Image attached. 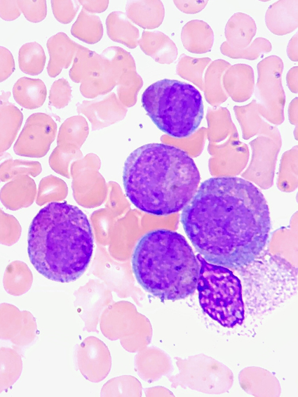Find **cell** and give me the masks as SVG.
I'll return each mask as SVG.
<instances>
[{
  "label": "cell",
  "mask_w": 298,
  "mask_h": 397,
  "mask_svg": "<svg viewBox=\"0 0 298 397\" xmlns=\"http://www.w3.org/2000/svg\"><path fill=\"white\" fill-rule=\"evenodd\" d=\"M183 228L209 263L239 268L264 249L271 230L269 209L251 182L233 176L203 181L183 209Z\"/></svg>",
  "instance_id": "6da1fadb"
},
{
  "label": "cell",
  "mask_w": 298,
  "mask_h": 397,
  "mask_svg": "<svg viewBox=\"0 0 298 397\" xmlns=\"http://www.w3.org/2000/svg\"><path fill=\"white\" fill-rule=\"evenodd\" d=\"M200 180L189 154L166 143L136 148L126 158L123 171L128 198L140 210L155 216L183 209L196 194Z\"/></svg>",
  "instance_id": "7a4b0ae2"
},
{
  "label": "cell",
  "mask_w": 298,
  "mask_h": 397,
  "mask_svg": "<svg viewBox=\"0 0 298 397\" xmlns=\"http://www.w3.org/2000/svg\"><path fill=\"white\" fill-rule=\"evenodd\" d=\"M27 244L29 260L40 274L67 283L79 279L87 269L93 235L86 215L79 207L53 202L33 219Z\"/></svg>",
  "instance_id": "3957f363"
},
{
  "label": "cell",
  "mask_w": 298,
  "mask_h": 397,
  "mask_svg": "<svg viewBox=\"0 0 298 397\" xmlns=\"http://www.w3.org/2000/svg\"><path fill=\"white\" fill-rule=\"evenodd\" d=\"M132 268L139 285L161 300L182 299L196 289L198 261L184 237L175 231L144 234L134 249Z\"/></svg>",
  "instance_id": "277c9868"
},
{
  "label": "cell",
  "mask_w": 298,
  "mask_h": 397,
  "mask_svg": "<svg viewBox=\"0 0 298 397\" xmlns=\"http://www.w3.org/2000/svg\"><path fill=\"white\" fill-rule=\"evenodd\" d=\"M142 105L155 125L168 136L186 138L199 126L204 115L203 102L194 86L164 79L149 86Z\"/></svg>",
  "instance_id": "5b68a950"
},
{
  "label": "cell",
  "mask_w": 298,
  "mask_h": 397,
  "mask_svg": "<svg viewBox=\"0 0 298 397\" xmlns=\"http://www.w3.org/2000/svg\"><path fill=\"white\" fill-rule=\"evenodd\" d=\"M199 273L196 289L202 310L221 325L232 328L244 320V304L239 278L228 268L208 262L196 255Z\"/></svg>",
  "instance_id": "8992f818"
},
{
  "label": "cell",
  "mask_w": 298,
  "mask_h": 397,
  "mask_svg": "<svg viewBox=\"0 0 298 397\" xmlns=\"http://www.w3.org/2000/svg\"><path fill=\"white\" fill-rule=\"evenodd\" d=\"M69 74L74 82L81 84L80 92L88 98L105 95L116 86L108 60L80 44Z\"/></svg>",
  "instance_id": "52a82bcc"
},
{
  "label": "cell",
  "mask_w": 298,
  "mask_h": 397,
  "mask_svg": "<svg viewBox=\"0 0 298 397\" xmlns=\"http://www.w3.org/2000/svg\"><path fill=\"white\" fill-rule=\"evenodd\" d=\"M257 67V87L262 102L257 103L259 114L273 123H282L286 100L281 79L283 62L280 57L271 55L259 61Z\"/></svg>",
  "instance_id": "ba28073f"
},
{
  "label": "cell",
  "mask_w": 298,
  "mask_h": 397,
  "mask_svg": "<svg viewBox=\"0 0 298 397\" xmlns=\"http://www.w3.org/2000/svg\"><path fill=\"white\" fill-rule=\"evenodd\" d=\"M110 64L116 82V96L126 107L135 105L143 79L137 72L133 56L119 46H109L100 54Z\"/></svg>",
  "instance_id": "9c48e42d"
},
{
  "label": "cell",
  "mask_w": 298,
  "mask_h": 397,
  "mask_svg": "<svg viewBox=\"0 0 298 397\" xmlns=\"http://www.w3.org/2000/svg\"><path fill=\"white\" fill-rule=\"evenodd\" d=\"M56 124L46 113L36 112L27 119L13 146L15 153L24 157H41L55 138Z\"/></svg>",
  "instance_id": "30bf717a"
},
{
  "label": "cell",
  "mask_w": 298,
  "mask_h": 397,
  "mask_svg": "<svg viewBox=\"0 0 298 397\" xmlns=\"http://www.w3.org/2000/svg\"><path fill=\"white\" fill-rule=\"evenodd\" d=\"M34 318L27 311H20L11 304H0V339L17 346L29 344L34 337Z\"/></svg>",
  "instance_id": "8fae6325"
},
{
  "label": "cell",
  "mask_w": 298,
  "mask_h": 397,
  "mask_svg": "<svg viewBox=\"0 0 298 397\" xmlns=\"http://www.w3.org/2000/svg\"><path fill=\"white\" fill-rule=\"evenodd\" d=\"M78 113L85 115L96 129L123 119L128 112L114 92L101 98L77 103Z\"/></svg>",
  "instance_id": "7c38bea8"
},
{
  "label": "cell",
  "mask_w": 298,
  "mask_h": 397,
  "mask_svg": "<svg viewBox=\"0 0 298 397\" xmlns=\"http://www.w3.org/2000/svg\"><path fill=\"white\" fill-rule=\"evenodd\" d=\"M222 81L226 94L234 102H245L254 92L255 74L249 65L238 63L231 65L224 72Z\"/></svg>",
  "instance_id": "4fadbf2b"
},
{
  "label": "cell",
  "mask_w": 298,
  "mask_h": 397,
  "mask_svg": "<svg viewBox=\"0 0 298 397\" xmlns=\"http://www.w3.org/2000/svg\"><path fill=\"white\" fill-rule=\"evenodd\" d=\"M79 46L64 32H58L48 39L46 46L50 59L47 72L49 77H55L63 69L69 67Z\"/></svg>",
  "instance_id": "5bb4252c"
},
{
  "label": "cell",
  "mask_w": 298,
  "mask_h": 397,
  "mask_svg": "<svg viewBox=\"0 0 298 397\" xmlns=\"http://www.w3.org/2000/svg\"><path fill=\"white\" fill-rule=\"evenodd\" d=\"M298 1H278L271 4L265 15L268 29L274 34L283 36L293 32L298 25Z\"/></svg>",
  "instance_id": "9a60e30c"
},
{
  "label": "cell",
  "mask_w": 298,
  "mask_h": 397,
  "mask_svg": "<svg viewBox=\"0 0 298 397\" xmlns=\"http://www.w3.org/2000/svg\"><path fill=\"white\" fill-rule=\"evenodd\" d=\"M138 44L144 53L160 64H171L178 53L174 41L160 31H143Z\"/></svg>",
  "instance_id": "2e32d148"
},
{
  "label": "cell",
  "mask_w": 298,
  "mask_h": 397,
  "mask_svg": "<svg viewBox=\"0 0 298 397\" xmlns=\"http://www.w3.org/2000/svg\"><path fill=\"white\" fill-rule=\"evenodd\" d=\"M35 185L25 175H19L8 181L0 190V200L5 207L15 211L30 205Z\"/></svg>",
  "instance_id": "e0dca14e"
},
{
  "label": "cell",
  "mask_w": 298,
  "mask_h": 397,
  "mask_svg": "<svg viewBox=\"0 0 298 397\" xmlns=\"http://www.w3.org/2000/svg\"><path fill=\"white\" fill-rule=\"evenodd\" d=\"M10 94L3 92L0 96V153L10 148L23 120L22 112L8 101Z\"/></svg>",
  "instance_id": "ac0fdd59"
},
{
  "label": "cell",
  "mask_w": 298,
  "mask_h": 397,
  "mask_svg": "<svg viewBox=\"0 0 298 397\" xmlns=\"http://www.w3.org/2000/svg\"><path fill=\"white\" fill-rule=\"evenodd\" d=\"M257 32L255 20L249 15L235 13L227 21L224 35L228 46L233 50L247 48Z\"/></svg>",
  "instance_id": "d6986e66"
},
{
  "label": "cell",
  "mask_w": 298,
  "mask_h": 397,
  "mask_svg": "<svg viewBox=\"0 0 298 397\" xmlns=\"http://www.w3.org/2000/svg\"><path fill=\"white\" fill-rule=\"evenodd\" d=\"M126 11L130 21L148 30L159 27L165 16L161 1H129L126 5Z\"/></svg>",
  "instance_id": "ffe728a7"
},
{
  "label": "cell",
  "mask_w": 298,
  "mask_h": 397,
  "mask_svg": "<svg viewBox=\"0 0 298 397\" xmlns=\"http://www.w3.org/2000/svg\"><path fill=\"white\" fill-rule=\"evenodd\" d=\"M181 40L189 52L201 54L210 52L214 43V32L210 26L201 20L187 22L181 31Z\"/></svg>",
  "instance_id": "44dd1931"
},
{
  "label": "cell",
  "mask_w": 298,
  "mask_h": 397,
  "mask_svg": "<svg viewBox=\"0 0 298 397\" xmlns=\"http://www.w3.org/2000/svg\"><path fill=\"white\" fill-rule=\"evenodd\" d=\"M230 66L229 62L217 59L210 63L205 71L203 91L206 101L213 108L219 107L229 97L223 87L222 79Z\"/></svg>",
  "instance_id": "7402d4cb"
},
{
  "label": "cell",
  "mask_w": 298,
  "mask_h": 397,
  "mask_svg": "<svg viewBox=\"0 0 298 397\" xmlns=\"http://www.w3.org/2000/svg\"><path fill=\"white\" fill-rule=\"evenodd\" d=\"M12 92L17 103L29 110L42 106L47 95L46 86L41 79L26 77L15 83Z\"/></svg>",
  "instance_id": "603a6c76"
},
{
  "label": "cell",
  "mask_w": 298,
  "mask_h": 397,
  "mask_svg": "<svg viewBox=\"0 0 298 397\" xmlns=\"http://www.w3.org/2000/svg\"><path fill=\"white\" fill-rule=\"evenodd\" d=\"M106 27L107 35L112 41L129 48H135L138 45L139 30L125 13L119 11L111 12L106 19Z\"/></svg>",
  "instance_id": "cb8c5ba5"
},
{
  "label": "cell",
  "mask_w": 298,
  "mask_h": 397,
  "mask_svg": "<svg viewBox=\"0 0 298 397\" xmlns=\"http://www.w3.org/2000/svg\"><path fill=\"white\" fill-rule=\"evenodd\" d=\"M32 282V275L25 263L15 260L6 266L3 285L9 294L20 296L25 294L30 289Z\"/></svg>",
  "instance_id": "d4e9b609"
},
{
  "label": "cell",
  "mask_w": 298,
  "mask_h": 397,
  "mask_svg": "<svg viewBox=\"0 0 298 397\" xmlns=\"http://www.w3.org/2000/svg\"><path fill=\"white\" fill-rule=\"evenodd\" d=\"M71 34L85 43L96 44L103 36L102 21L98 15L82 8L72 26Z\"/></svg>",
  "instance_id": "484cf974"
},
{
  "label": "cell",
  "mask_w": 298,
  "mask_h": 397,
  "mask_svg": "<svg viewBox=\"0 0 298 397\" xmlns=\"http://www.w3.org/2000/svg\"><path fill=\"white\" fill-rule=\"evenodd\" d=\"M22 370L21 355L15 348H0V393L6 391L19 379Z\"/></svg>",
  "instance_id": "4316f807"
},
{
  "label": "cell",
  "mask_w": 298,
  "mask_h": 397,
  "mask_svg": "<svg viewBox=\"0 0 298 397\" xmlns=\"http://www.w3.org/2000/svg\"><path fill=\"white\" fill-rule=\"evenodd\" d=\"M46 60L43 47L36 41L26 43L19 50V67L25 74H39L44 68Z\"/></svg>",
  "instance_id": "83f0119b"
},
{
  "label": "cell",
  "mask_w": 298,
  "mask_h": 397,
  "mask_svg": "<svg viewBox=\"0 0 298 397\" xmlns=\"http://www.w3.org/2000/svg\"><path fill=\"white\" fill-rule=\"evenodd\" d=\"M211 63V58H194L182 54L176 65V72L182 78L191 82L203 90V72Z\"/></svg>",
  "instance_id": "f1b7e54d"
},
{
  "label": "cell",
  "mask_w": 298,
  "mask_h": 397,
  "mask_svg": "<svg viewBox=\"0 0 298 397\" xmlns=\"http://www.w3.org/2000/svg\"><path fill=\"white\" fill-rule=\"evenodd\" d=\"M272 45L269 40L263 37L256 38L247 48L242 50H233L230 48L226 41H224L220 46L221 53L231 58H243L254 60L261 55L270 52Z\"/></svg>",
  "instance_id": "f546056e"
},
{
  "label": "cell",
  "mask_w": 298,
  "mask_h": 397,
  "mask_svg": "<svg viewBox=\"0 0 298 397\" xmlns=\"http://www.w3.org/2000/svg\"><path fill=\"white\" fill-rule=\"evenodd\" d=\"M40 165L39 162L8 158L0 163V182H8L14 177L31 174L36 175L34 168Z\"/></svg>",
  "instance_id": "4dcf8cb0"
},
{
  "label": "cell",
  "mask_w": 298,
  "mask_h": 397,
  "mask_svg": "<svg viewBox=\"0 0 298 397\" xmlns=\"http://www.w3.org/2000/svg\"><path fill=\"white\" fill-rule=\"evenodd\" d=\"M88 132V124L80 115L67 119L62 124L58 135V143L67 141L81 142Z\"/></svg>",
  "instance_id": "1f68e13d"
},
{
  "label": "cell",
  "mask_w": 298,
  "mask_h": 397,
  "mask_svg": "<svg viewBox=\"0 0 298 397\" xmlns=\"http://www.w3.org/2000/svg\"><path fill=\"white\" fill-rule=\"evenodd\" d=\"M21 231V226L18 219L0 208V244L13 245L19 240Z\"/></svg>",
  "instance_id": "d6a6232c"
},
{
  "label": "cell",
  "mask_w": 298,
  "mask_h": 397,
  "mask_svg": "<svg viewBox=\"0 0 298 397\" xmlns=\"http://www.w3.org/2000/svg\"><path fill=\"white\" fill-rule=\"evenodd\" d=\"M72 98V86L65 79L55 81L50 89L49 105L57 109L66 107Z\"/></svg>",
  "instance_id": "836d02e7"
},
{
  "label": "cell",
  "mask_w": 298,
  "mask_h": 397,
  "mask_svg": "<svg viewBox=\"0 0 298 397\" xmlns=\"http://www.w3.org/2000/svg\"><path fill=\"white\" fill-rule=\"evenodd\" d=\"M17 4L20 12L29 22H39L46 17V1H17Z\"/></svg>",
  "instance_id": "e575fe53"
},
{
  "label": "cell",
  "mask_w": 298,
  "mask_h": 397,
  "mask_svg": "<svg viewBox=\"0 0 298 397\" xmlns=\"http://www.w3.org/2000/svg\"><path fill=\"white\" fill-rule=\"evenodd\" d=\"M50 2L55 18L63 24H68L73 20L80 6L79 1L53 0Z\"/></svg>",
  "instance_id": "d590c367"
},
{
  "label": "cell",
  "mask_w": 298,
  "mask_h": 397,
  "mask_svg": "<svg viewBox=\"0 0 298 397\" xmlns=\"http://www.w3.org/2000/svg\"><path fill=\"white\" fill-rule=\"evenodd\" d=\"M15 70V61L11 52L0 46V82L8 79Z\"/></svg>",
  "instance_id": "8d00e7d4"
},
{
  "label": "cell",
  "mask_w": 298,
  "mask_h": 397,
  "mask_svg": "<svg viewBox=\"0 0 298 397\" xmlns=\"http://www.w3.org/2000/svg\"><path fill=\"white\" fill-rule=\"evenodd\" d=\"M17 1H0V18L4 20L12 21L20 15Z\"/></svg>",
  "instance_id": "74e56055"
},
{
  "label": "cell",
  "mask_w": 298,
  "mask_h": 397,
  "mask_svg": "<svg viewBox=\"0 0 298 397\" xmlns=\"http://www.w3.org/2000/svg\"><path fill=\"white\" fill-rule=\"evenodd\" d=\"M177 8L188 14H194L202 11L208 1H173Z\"/></svg>",
  "instance_id": "f35d334b"
},
{
  "label": "cell",
  "mask_w": 298,
  "mask_h": 397,
  "mask_svg": "<svg viewBox=\"0 0 298 397\" xmlns=\"http://www.w3.org/2000/svg\"><path fill=\"white\" fill-rule=\"evenodd\" d=\"M108 0L102 1H79L83 8L90 13H102L107 10L109 5Z\"/></svg>",
  "instance_id": "ab89813d"
},
{
  "label": "cell",
  "mask_w": 298,
  "mask_h": 397,
  "mask_svg": "<svg viewBox=\"0 0 298 397\" xmlns=\"http://www.w3.org/2000/svg\"><path fill=\"white\" fill-rule=\"evenodd\" d=\"M297 66L292 67L287 72L286 81L290 90L294 93H297Z\"/></svg>",
  "instance_id": "60d3db41"
},
{
  "label": "cell",
  "mask_w": 298,
  "mask_h": 397,
  "mask_svg": "<svg viewBox=\"0 0 298 397\" xmlns=\"http://www.w3.org/2000/svg\"><path fill=\"white\" fill-rule=\"evenodd\" d=\"M287 53L289 58L292 61H297V33H296L290 40Z\"/></svg>",
  "instance_id": "b9f144b4"
},
{
  "label": "cell",
  "mask_w": 298,
  "mask_h": 397,
  "mask_svg": "<svg viewBox=\"0 0 298 397\" xmlns=\"http://www.w3.org/2000/svg\"><path fill=\"white\" fill-rule=\"evenodd\" d=\"M11 157H12V156L8 152L0 153V163L4 160Z\"/></svg>",
  "instance_id": "7bdbcfd3"
}]
</instances>
